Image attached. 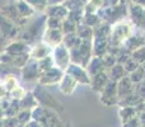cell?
Listing matches in <instances>:
<instances>
[{
  "label": "cell",
  "instance_id": "obj_1",
  "mask_svg": "<svg viewBox=\"0 0 145 127\" xmlns=\"http://www.w3.org/2000/svg\"><path fill=\"white\" fill-rule=\"evenodd\" d=\"M46 19H47V15L45 13H41L31 18L27 24L20 29L17 40L23 41L29 46L42 41V36L46 31Z\"/></svg>",
  "mask_w": 145,
  "mask_h": 127
},
{
  "label": "cell",
  "instance_id": "obj_2",
  "mask_svg": "<svg viewBox=\"0 0 145 127\" xmlns=\"http://www.w3.org/2000/svg\"><path fill=\"white\" fill-rule=\"evenodd\" d=\"M134 36V24L130 20H120L115 23L111 28V33L108 37V50L120 48L129 38Z\"/></svg>",
  "mask_w": 145,
  "mask_h": 127
},
{
  "label": "cell",
  "instance_id": "obj_3",
  "mask_svg": "<svg viewBox=\"0 0 145 127\" xmlns=\"http://www.w3.org/2000/svg\"><path fill=\"white\" fill-rule=\"evenodd\" d=\"M92 41H83L76 48L70 50L71 64H76L82 67H87L89 61L92 60Z\"/></svg>",
  "mask_w": 145,
  "mask_h": 127
},
{
  "label": "cell",
  "instance_id": "obj_4",
  "mask_svg": "<svg viewBox=\"0 0 145 127\" xmlns=\"http://www.w3.org/2000/svg\"><path fill=\"white\" fill-rule=\"evenodd\" d=\"M51 56H52V59H54L55 66L59 67V69H61V70H64V71H65L66 67L71 64L70 51H69V48H66L65 46H64V43L54 47Z\"/></svg>",
  "mask_w": 145,
  "mask_h": 127
},
{
  "label": "cell",
  "instance_id": "obj_5",
  "mask_svg": "<svg viewBox=\"0 0 145 127\" xmlns=\"http://www.w3.org/2000/svg\"><path fill=\"white\" fill-rule=\"evenodd\" d=\"M0 32L5 37V40L10 42V41H14L18 38L20 28L13 20H10L9 18H7L0 13Z\"/></svg>",
  "mask_w": 145,
  "mask_h": 127
},
{
  "label": "cell",
  "instance_id": "obj_6",
  "mask_svg": "<svg viewBox=\"0 0 145 127\" xmlns=\"http://www.w3.org/2000/svg\"><path fill=\"white\" fill-rule=\"evenodd\" d=\"M65 71L59 67L54 66L52 69L47 70V71L41 72V76L38 79V84L43 85V87H48V85H54V84H59L63 79Z\"/></svg>",
  "mask_w": 145,
  "mask_h": 127
},
{
  "label": "cell",
  "instance_id": "obj_7",
  "mask_svg": "<svg viewBox=\"0 0 145 127\" xmlns=\"http://www.w3.org/2000/svg\"><path fill=\"white\" fill-rule=\"evenodd\" d=\"M19 75L23 81H27V83L38 81V79H40V76H41V70H40V67H38V61L31 59V60L25 64V66L22 67Z\"/></svg>",
  "mask_w": 145,
  "mask_h": 127
},
{
  "label": "cell",
  "instance_id": "obj_8",
  "mask_svg": "<svg viewBox=\"0 0 145 127\" xmlns=\"http://www.w3.org/2000/svg\"><path fill=\"white\" fill-rule=\"evenodd\" d=\"M65 74L70 75L78 84L90 85V76L85 67H82L76 64H70L65 70Z\"/></svg>",
  "mask_w": 145,
  "mask_h": 127
},
{
  "label": "cell",
  "instance_id": "obj_9",
  "mask_svg": "<svg viewBox=\"0 0 145 127\" xmlns=\"http://www.w3.org/2000/svg\"><path fill=\"white\" fill-rule=\"evenodd\" d=\"M33 94H35L36 99L38 100V104L42 106L45 108H51V109H55V107L59 104L57 100H55L52 98V95L48 92L45 90V87L41 84H38L37 87L33 90Z\"/></svg>",
  "mask_w": 145,
  "mask_h": 127
},
{
  "label": "cell",
  "instance_id": "obj_10",
  "mask_svg": "<svg viewBox=\"0 0 145 127\" xmlns=\"http://www.w3.org/2000/svg\"><path fill=\"white\" fill-rule=\"evenodd\" d=\"M127 12L129 15H130V22L136 27L145 29V8L141 7V5L130 3Z\"/></svg>",
  "mask_w": 145,
  "mask_h": 127
},
{
  "label": "cell",
  "instance_id": "obj_11",
  "mask_svg": "<svg viewBox=\"0 0 145 127\" xmlns=\"http://www.w3.org/2000/svg\"><path fill=\"white\" fill-rule=\"evenodd\" d=\"M117 83L110 80L105 89L101 92V102L106 106H112L117 102Z\"/></svg>",
  "mask_w": 145,
  "mask_h": 127
},
{
  "label": "cell",
  "instance_id": "obj_12",
  "mask_svg": "<svg viewBox=\"0 0 145 127\" xmlns=\"http://www.w3.org/2000/svg\"><path fill=\"white\" fill-rule=\"evenodd\" d=\"M52 53V47L45 43L43 41H40V42L35 43V45L31 46V50H29V57L32 60L36 61H40L42 59L47 57Z\"/></svg>",
  "mask_w": 145,
  "mask_h": 127
},
{
  "label": "cell",
  "instance_id": "obj_13",
  "mask_svg": "<svg viewBox=\"0 0 145 127\" xmlns=\"http://www.w3.org/2000/svg\"><path fill=\"white\" fill-rule=\"evenodd\" d=\"M29 50H31L29 45H27V43L23 42V41L14 40L8 43L4 52L8 53L9 56H12V57H14V56L23 55V53H29Z\"/></svg>",
  "mask_w": 145,
  "mask_h": 127
},
{
  "label": "cell",
  "instance_id": "obj_14",
  "mask_svg": "<svg viewBox=\"0 0 145 127\" xmlns=\"http://www.w3.org/2000/svg\"><path fill=\"white\" fill-rule=\"evenodd\" d=\"M63 40H64V33L61 29H50V28H46L45 33L42 36V41L52 48L61 45Z\"/></svg>",
  "mask_w": 145,
  "mask_h": 127
},
{
  "label": "cell",
  "instance_id": "obj_15",
  "mask_svg": "<svg viewBox=\"0 0 145 127\" xmlns=\"http://www.w3.org/2000/svg\"><path fill=\"white\" fill-rule=\"evenodd\" d=\"M134 83L130 78H123L120 81H117V97L120 99H125L129 95L134 94Z\"/></svg>",
  "mask_w": 145,
  "mask_h": 127
},
{
  "label": "cell",
  "instance_id": "obj_16",
  "mask_svg": "<svg viewBox=\"0 0 145 127\" xmlns=\"http://www.w3.org/2000/svg\"><path fill=\"white\" fill-rule=\"evenodd\" d=\"M45 14L47 15V17L64 20V19H66V18H68L69 9L64 4H61V5H48L47 9L45 10Z\"/></svg>",
  "mask_w": 145,
  "mask_h": 127
},
{
  "label": "cell",
  "instance_id": "obj_17",
  "mask_svg": "<svg viewBox=\"0 0 145 127\" xmlns=\"http://www.w3.org/2000/svg\"><path fill=\"white\" fill-rule=\"evenodd\" d=\"M10 1L14 4L18 14H19L20 18H23V19H31V18H33L37 14V13H36L27 3L23 1V0H10Z\"/></svg>",
  "mask_w": 145,
  "mask_h": 127
},
{
  "label": "cell",
  "instance_id": "obj_18",
  "mask_svg": "<svg viewBox=\"0 0 145 127\" xmlns=\"http://www.w3.org/2000/svg\"><path fill=\"white\" fill-rule=\"evenodd\" d=\"M92 52L95 57H102L108 52V41L105 38H93Z\"/></svg>",
  "mask_w": 145,
  "mask_h": 127
},
{
  "label": "cell",
  "instance_id": "obj_19",
  "mask_svg": "<svg viewBox=\"0 0 145 127\" xmlns=\"http://www.w3.org/2000/svg\"><path fill=\"white\" fill-rule=\"evenodd\" d=\"M76 85H78V83L72 79L70 75L64 74L61 81L59 83V89H60V92L63 93V94L70 95V94H72V92L76 89Z\"/></svg>",
  "mask_w": 145,
  "mask_h": 127
},
{
  "label": "cell",
  "instance_id": "obj_20",
  "mask_svg": "<svg viewBox=\"0 0 145 127\" xmlns=\"http://www.w3.org/2000/svg\"><path fill=\"white\" fill-rule=\"evenodd\" d=\"M108 81H110V80H108V75L106 74L105 71L98 72V74H95L94 76L90 78L92 89L95 90V92H98V93H101L103 89H105V87L107 85Z\"/></svg>",
  "mask_w": 145,
  "mask_h": 127
},
{
  "label": "cell",
  "instance_id": "obj_21",
  "mask_svg": "<svg viewBox=\"0 0 145 127\" xmlns=\"http://www.w3.org/2000/svg\"><path fill=\"white\" fill-rule=\"evenodd\" d=\"M38 104V100L36 99L33 92H27L25 95L19 100V107L20 109H27V111H32L33 108H36Z\"/></svg>",
  "mask_w": 145,
  "mask_h": 127
},
{
  "label": "cell",
  "instance_id": "obj_22",
  "mask_svg": "<svg viewBox=\"0 0 145 127\" xmlns=\"http://www.w3.org/2000/svg\"><path fill=\"white\" fill-rule=\"evenodd\" d=\"M85 69H87V72L89 74V76H90V78L94 76V75H95V74H98V72L105 71V66H103L102 59L93 56L92 60L89 61V64H88V66L85 67Z\"/></svg>",
  "mask_w": 145,
  "mask_h": 127
},
{
  "label": "cell",
  "instance_id": "obj_23",
  "mask_svg": "<svg viewBox=\"0 0 145 127\" xmlns=\"http://www.w3.org/2000/svg\"><path fill=\"white\" fill-rule=\"evenodd\" d=\"M111 28H112L111 24L102 22L99 25L93 28V38H105V40H108L111 33Z\"/></svg>",
  "mask_w": 145,
  "mask_h": 127
},
{
  "label": "cell",
  "instance_id": "obj_24",
  "mask_svg": "<svg viewBox=\"0 0 145 127\" xmlns=\"http://www.w3.org/2000/svg\"><path fill=\"white\" fill-rule=\"evenodd\" d=\"M82 42H83V40H80L79 36H78L76 33L65 35V36H64V40H63L64 46H65L66 48H69V51H70V50H74V48H76Z\"/></svg>",
  "mask_w": 145,
  "mask_h": 127
},
{
  "label": "cell",
  "instance_id": "obj_25",
  "mask_svg": "<svg viewBox=\"0 0 145 127\" xmlns=\"http://www.w3.org/2000/svg\"><path fill=\"white\" fill-rule=\"evenodd\" d=\"M75 33H76L80 40H83V41H92L93 40V28L88 27V25L83 24V23L78 24L76 32Z\"/></svg>",
  "mask_w": 145,
  "mask_h": 127
},
{
  "label": "cell",
  "instance_id": "obj_26",
  "mask_svg": "<svg viewBox=\"0 0 145 127\" xmlns=\"http://www.w3.org/2000/svg\"><path fill=\"white\" fill-rule=\"evenodd\" d=\"M48 113V108H45L42 106H37L36 108H33L31 111V116H32V120L37 121V122L43 123L46 121V117H47Z\"/></svg>",
  "mask_w": 145,
  "mask_h": 127
},
{
  "label": "cell",
  "instance_id": "obj_27",
  "mask_svg": "<svg viewBox=\"0 0 145 127\" xmlns=\"http://www.w3.org/2000/svg\"><path fill=\"white\" fill-rule=\"evenodd\" d=\"M82 23L85 25H88V27H90V28H95L97 25H99L101 23H102V20H101V18L98 17L97 13H92V14L84 13Z\"/></svg>",
  "mask_w": 145,
  "mask_h": 127
},
{
  "label": "cell",
  "instance_id": "obj_28",
  "mask_svg": "<svg viewBox=\"0 0 145 127\" xmlns=\"http://www.w3.org/2000/svg\"><path fill=\"white\" fill-rule=\"evenodd\" d=\"M3 85H4V88L7 89V92L10 93L15 87H18V85H20V84H19V80L17 79V76H15L14 74H9V75L3 76Z\"/></svg>",
  "mask_w": 145,
  "mask_h": 127
},
{
  "label": "cell",
  "instance_id": "obj_29",
  "mask_svg": "<svg viewBox=\"0 0 145 127\" xmlns=\"http://www.w3.org/2000/svg\"><path fill=\"white\" fill-rule=\"evenodd\" d=\"M25 1L36 13L41 14V13H45V10L47 9L48 4H47V0H23Z\"/></svg>",
  "mask_w": 145,
  "mask_h": 127
},
{
  "label": "cell",
  "instance_id": "obj_30",
  "mask_svg": "<svg viewBox=\"0 0 145 127\" xmlns=\"http://www.w3.org/2000/svg\"><path fill=\"white\" fill-rule=\"evenodd\" d=\"M123 75H125V70H123V66L121 64H116L113 67H111L110 71V78L112 81H120L121 79H123Z\"/></svg>",
  "mask_w": 145,
  "mask_h": 127
},
{
  "label": "cell",
  "instance_id": "obj_31",
  "mask_svg": "<svg viewBox=\"0 0 145 127\" xmlns=\"http://www.w3.org/2000/svg\"><path fill=\"white\" fill-rule=\"evenodd\" d=\"M76 27L78 24L75 22L70 20L69 18L63 20V24H61V31H63L64 36L65 35H70V33H75L76 32Z\"/></svg>",
  "mask_w": 145,
  "mask_h": 127
},
{
  "label": "cell",
  "instance_id": "obj_32",
  "mask_svg": "<svg viewBox=\"0 0 145 127\" xmlns=\"http://www.w3.org/2000/svg\"><path fill=\"white\" fill-rule=\"evenodd\" d=\"M19 111H20L19 102L12 99L9 107H8L7 109H4V117H17V115H18Z\"/></svg>",
  "mask_w": 145,
  "mask_h": 127
},
{
  "label": "cell",
  "instance_id": "obj_33",
  "mask_svg": "<svg viewBox=\"0 0 145 127\" xmlns=\"http://www.w3.org/2000/svg\"><path fill=\"white\" fill-rule=\"evenodd\" d=\"M54 66H55V63H54V59H52V56H51V55L38 61V67H40L41 72L47 71V70L52 69Z\"/></svg>",
  "mask_w": 145,
  "mask_h": 127
},
{
  "label": "cell",
  "instance_id": "obj_34",
  "mask_svg": "<svg viewBox=\"0 0 145 127\" xmlns=\"http://www.w3.org/2000/svg\"><path fill=\"white\" fill-rule=\"evenodd\" d=\"M135 113H136V111L134 107H123L122 109L120 111V115H121V117H122L123 123L133 120V118H135Z\"/></svg>",
  "mask_w": 145,
  "mask_h": 127
},
{
  "label": "cell",
  "instance_id": "obj_35",
  "mask_svg": "<svg viewBox=\"0 0 145 127\" xmlns=\"http://www.w3.org/2000/svg\"><path fill=\"white\" fill-rule=\"evenodd\" d=\"M131 59H133L134 61H136L139 65L144 64L145 63V46H141V47H139L138 50L133 51Z\"/></svg>",
  "mask_w": 145,
  "mask_h": 127
},
{
  "label": "cell",
  "instance_id": "obj_36",
  "mask_svg": "<svg viewBox=\"0 0 145 127\" xmlns=\"http://www.w3.org/2000/svg\"><path fill=\"white\" fill-rule=\"evenodd\" d=\"M25 93H27V90H25L22 85H18V87H15L14 89L9 93V97L12 98L13 100H18V102H19V100L25 95Z\"/></svg>",
  "mask_w": 145,
  "mask_h": 127
},
{
  "label": "cell",
  "instance_id": "obj_37",
  "mask_svg": "<svg viewBox=\"0 0 145 127\" xmlns=\"http://www.w3.org/2000/svg\"><path fill=\"white\" fill-rule=\"evenodd\" d=\"M17 120L19 122V125H27L31 120H32V116H31V111L27 109H20L17 115Z\"/></svg>",
  "mask_w": 145,
  "mask_h": 127
},
{
  "label": "cell",
  "instance_id": "obj_38",
  "mask_svg": "<svg viewBox=\"0 0 145 127\" xmlns=\"http://www.w3.org/2000/svg\"><path fill=\"white\" fill-rule=\"evenodd\" d=\"M144 79H145V74H144V70L141 66H139L135 71L130 74V80L133 83H141Z\"/></svg>",
  "mask_w": 145,
  "mask_h": 127
},
{
  "label": "cell",
  "instance_id": "obj_39",
  "mask_svg": "<svg viewBox=\"0 0 145 127\" xmlns=\"http://www.w3.org/2000/svg\"><path fill=\"white\" fill-rule=\"evenodd\" d=\"M61 24H63V20L56 19V18L47 17L46 19V28H50V29H61Z\"/></svg>",
  "mask_w": 145,
  "mask_h": 127
},
{
  "label": "cell",
  "instance_id": "obj_40",
  "mask_svg": "<svg viewBox=\"0 0 145 127\" xmlns=\"http://www.w3.org/2000/svg\"><path fill=\"white\" fill-rule=\"evenodd\" d=\"M122 66H123V70H125L126 72H129V74H131V72H134V71H135V70L138 69V67L140 66V65H139L138 63H136V61H134L133 59L130 57L127 61H126L125 64L122 65Z\"/></svg>",
  "mask_w": 145,
  "mask_h": 127
},
{
  "label": "cell",
  "instance_id": "obj_41",
  "mask_svg": "<svg viewBox=\"0 0 145 127\" xmlns=\"http://www.w3.org/2000/svg\"><path fill=\"white\" fill-rule=\"evenodd\" d=\"M4 122V127H18L19 122H18L17 117H4L3 118Z\"/></svg>",
  "mask_w": 145,
  "mask_h": 127
},
{
  "label": "cell",
  "instance_id": "obj_42",
  "mask_svg": "<svg viewBox=\"0 0 145 127\" xmlns=\"http://www.w3.org/2000/svg\"><path fill=\"white\" fill-rule=\"evenodd\" d=\"M8 43H9V41L5 40V37L1 35V32H0V53L4 52V50H5V47H7Z\"/></svg>",
  "mask_w": 145,
  "mask_h": 127
},
{
  "label": "cell",
  "instance_id": "obj_43",
  "mask_svg": "<svg viewBox=\"0 0 145 127\" xmlns=\"http://www.w3.org/2000/svg\"><path fill=\"white\" fill-rule=\"evenodd\" d=\"M25 126H27V127H43L42 123H41V122H37V121H35V120H31Z\"/></svg>",
  "mask_w": 145,
  "mask_h": 127
},
{
  "label": "cell",
  "instance_id": "obj_44",
  "mask_svg": "<svg viewBox=\"0 0 145 127\" xmlns=\"http://www.w3.org/2000/svg\"><path fill=\"white\" fill-rule=\"evenodd\" d=\"M66 0H47V4L48 5H61Z\"/></svg>",
  "mask_w": 145,
  "mask_h": 127
},
{
  "label": "cell",
  "instance_id": "obj_45",
  "mask_svg": "<svg viewBox=\"0 0 145 127\" xmlns=\"http://www.w3.org/2000/svg\"><path fill=\"white\" fill-rule=\"evenodd\" d=\"M7 95H8L7 89H5V88H4V85L1 84V85H0V100H1L4 97H7Z\"/></svg>",
  "mask_w": 145,
  "mask_h": 127
},
{
  "label": "cell",
  "instance_id": "obj_46",
  "mask_svg": "<svg viewBox=\"0 0 145 127\" xmlns=\"http://www.w3.org/2000/svg\"><path fill=\"white\" fill-rule=\"evenodd\" d=\"M134 4H138V5H141V7L145 8V0H133Z\"/></svg>",
  "mask_w": 145,
  "mask_h": 127
},
{
  "label": "cell",
  "instance_id": "obj_47",
  "mask_svg": "<svg viewBox=\"0 0 145 127\" xmlns=\"http://www.w3.org/2000/svg\"><path fill=\"white\" fill-rule=\"evenodd\" d=\"M0 127H4V122H3V120H0Z\"/></svg>",
  "mask_w": 145,
  "mask_h": 127
},
{
  "label": "cell",
  "instance_id": "obj_48",
  "mask_svg": "<svg viewBox=\"0 0 145 127\" xmlns=\"http://www.w3.org/2000/svg\"><path fill=\"white\" fill-rule=\"evenodd\" d=\"M1 84H3V76L0 75V85H1Z\"/></svg>",
  "mask_w": 145,
  "mask_h": 127
},
{
  "label": "cell",
  "instance_id": "obj_49",
  "mask_svg": "<svg viewBox=\"0 0 145 127\" xmlns=\"http://www.w3.org/2000/svg\"><path fill=\"white\" fill-rule=\"evenodd\" d=\"M18 127H27V126H25V125H19Z\"/></svg>",
  "mask_w": 145,
  "mask_h": 127
}]
</instances>
